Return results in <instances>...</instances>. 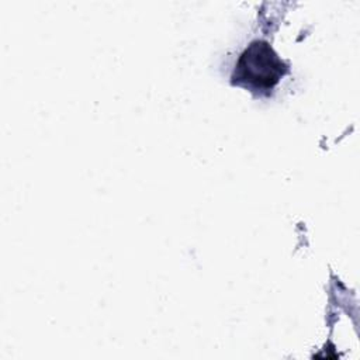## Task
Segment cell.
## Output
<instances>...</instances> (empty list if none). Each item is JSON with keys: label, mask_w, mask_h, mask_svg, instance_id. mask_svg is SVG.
Listing matches in <instances>:
<instances>
[{"label": "cell", "mask_w": 360, "mask_h": 360, "mask_svg": "<svg viewBox=\"0 0 360 360\" xmlns=\"http://www.w3.org/2000/svg\"><path fill=\"white\" fill-rule=\"evenodd\" d=\"M288 72L287 65L278 58L266 41H253L239 56L232 79L256 90H270Z\"/></svg>", "instance_id": "cell-1"}]
</instances>
